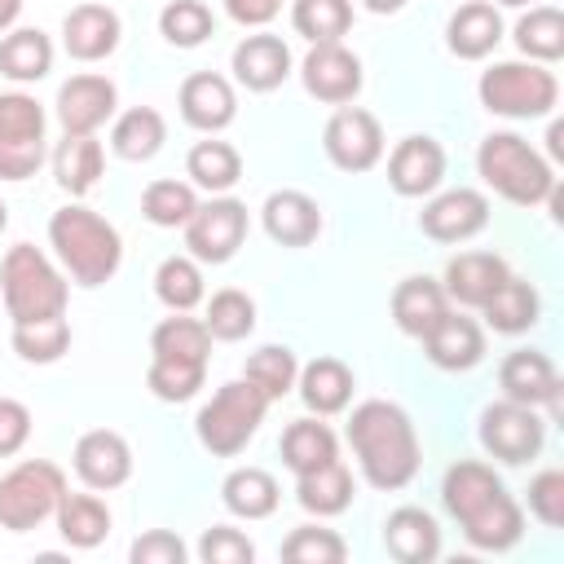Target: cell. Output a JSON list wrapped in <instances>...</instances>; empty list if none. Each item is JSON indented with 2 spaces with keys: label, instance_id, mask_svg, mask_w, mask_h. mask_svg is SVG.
Wrapping results in <instances>:
<instances>
[{
  "label": "cell",
  "instance_id": "1",
  "mask_svg": "<svg viewBox=\"0 0 564 564\" xmlns=\"http://www.w3.org/2000/svg\"><path fill=\"white\" fill-rule=\"evenodd\" d=\"M441 507L463 529L467 546L502 555L524 538V507L511 498L502 476L480 458H458L441 480Z\"/></svg>",
  "mask_w": 564,
  "mask_h": 564
},
{
  "label": "cell",
  "instance_id": "2",
  "mask_svg": "<svg viewBox=\"0 0 564 564\" xmlns=\"http://www.w3.org/2000/svg\"><path fill=\"white\" fill-rule=\"evenodd\" d=\"M344 436H348V449L370 489L397 494L419 476V463H423L419 432H414V419L397 401L370 397V401L352 405Z\"/></svg>",
  "mask_w": 564,
  "mask_h": 564
},
{
  "label": "cell",
  "instance_id": "3",
  "mask_svg": "<svg viewBox=\"0 0 564 564\" xmlns=\"http://www.w3.org/2000/svg\"><path fill=\"white\" fill-rule=\"evenodd\" d=\"M48 247L75 286H101L123 264L119 229L84 203H66L48 216Z\"/></svg>",
  "mask_w": 564,
  "mask_h": 564
},
{
  "label": "cell",
  "instance_id": "4",
  "mask_svg": "<svg viewBox=\"0 0 564 564\" xmlns=\"http://www.w3.org/2000/svg\"><path fill=\"white\" fill-rule=\"evenodd\" d=\"M207 357H212V335L203 326V317L189 313H172L150 330V366H145V388L167 401L181 405L189 397H198L203 379H207Z\"/></svg>",
  "mask_w": 564,
  "mask_h": 564
},
{
  "label": "cell",
  "instance_id": "5",
  "mask_svg": "<svg viewBox=\"0 0 564 564\" xmlns=\"http://www.w3.org/2000/svg\"><path fill=\"white\" fill-rule=\"evenodd\" d=\"M476 172L498 198L516 207H542L555 189V163L520 132H489L476 150Z\"/></svg>",
  "mask_w": 564,
  "mask_h": 564
},
{
  "label": "cell",
  "instance_id": "6",
  "mask_svg": "<svg viewBox=\"0 0 564 564\" xmlns=\"http://www.w3.org/2000/svg\"><path fill=\"white\" fill-rule=\"evenodd\" d=\"M0 295L9 322H40V317H62L70 300V282L62 264H53L40 247L13 242L0 260Z\"/></svg>",
  "mask_w": 564,
  "mask_h": 564
},
{
  "label": "cell",
  "instance_id": "7",
  "mask_svg": "<svg viewBox=\"0 0 564 564\" xmlns=\"http://www.w3.org/2000/svg\"><path fill=\"white\" fill-rule=\"evenodd\" d=\"M264 414H269L264 392L251 388L247 379H229V383H220V388L198 405V414H194V436H198V445H203L212 458H234V454H242V449L256 441Z\"/></svg>",
  "mask_w": 564,
  "mask_h": 564
},
{
  "label": "cell",
  "instance_id": "8",
  "mask_svg": "<svg viewBox=\"0 0 564 564\" xmlns=\"http://www.w3.org/2000/svg\"><path fill=\"white\" fill-rule=\"evenodd\" d=\"M476 97L498 119H546L560 106V79L551 66L529 62V57L494 62L489 70H480Z\"/></svg>",
  "mask_w": 564,
  "mask_h": 564
},
{
  "label": "cell",
  "instance_id": "9",
  "mask_svg": "<svg viewBox=\"0 0 564 564\" xmlns=\"http://www.w3.org/2000/svg\"><path fill=\"white\" fill-rule=\"evenodd\" d=\"M66 494V471L48 458H22L0 476V529L31 533L53 520Z\"/></svg>",
  "mask_w": 564,
  "mask_h": 564
},
{
  "label": "cell",
  "instance_id": "10",
  "mask_svg": "<svg viewBox=\"0 0 564 564\" xmlns=\"http://www.w3.org/2000/svg\"><path fill=\"white\" fill-rule=\"evenodd\" d=\"M48 154V115L31 93H0V181H26Z\"/></svg>",
  "mask_w": 564,
  "mask_h": 564
},
{
  "label": "cell",
  "instance_id": "11",
  "mask_svg": "<svg viewBox=\"0 0 564 564\" xmlns=\"http://www.w3.org/2000/svg\"><path fill=\"white\" fill-rule=\"evenodd\" d=\"M476 436H480V449L507 467H520L529 458L542 454L546 445V419L538 405H520V401H489L480 410V423H476Z\"/></svg>",
  "mask_w": 564,
  "mask_h": 564
},
{
  "label": "cell",
  "instance_id": "12",
  "mask_svg": "<svg viewBox=\"0 0 564 564\" xmlns=\"http://www.w3.org/2000/svg\"><path fill=\"white\" fill-rule=\"evenodd\" d=\"M247 225H251L247 203H238L229 194H212L185 220V256H194L198 264H225V260L238 256V247L247 238Z\"/></svg>",
  "mask_w": 564,
  "mask_h": 564
},
{
  "label": "cell",
  "instance_id": "13",
  "mask_svg": "<svg viewBox=\"0 0 564 564\" xmlns=\"http://www.w3.org/2000/svg\"><path fill=\"white\" fill-rule=\"evenodd\" d=\"M53 115L66 137H97V128H106L119 115V88L97 70H79L57 88Z\"/></svg>",
  "mask_w": 564,
  "mask_h": 564
},
{
  "label": "cell",
  "instance_id": "14",
  "mask_svg": "<svg viewBox=\"0 0 564 564\" xmlns=\"http://www.w3.org/2000/svg\"><path fill=\"white\" fill-rule=\"evenodd\" d=\"M322 150L339 172H370L383 159V128L361 106H335L322 128Z\"/></svg>",
  "mask_w": 564,
  "mask_h": 564
},
{
  "label": "cell",
  "instance_id": "15",
  "mask_svg": "<svg viewBox=\"0 0 564 564\" xmlns=\"http://www.w3.org/2000/svg\"><path fill=\"white\" fill-rule=\"evenodd\" d=\"M300 84L322 106H348L361 93V57L352 48H344V40L308 44V53L300 62Z\"/></svg>",
  "mask_w": 564,
  "mask_h": 564
},
{
  "label": "cell",
  "instance_id": "16",
  "mask_svg": "<svg viewBox=\"0 0 564 564\" xmlns=\"http://www.w3.org/2000/svg\"><path fill=\"white\" fill-rule=\"evenodd\" d=\"M489 225V194L458 185V189H441L427 194L423 212H419V229L432 242H467Z\"/></svg>",
  "mask_w": 564,
  "mask_h": 564
},
{
  "label": "cell",
  "instance_id": "17",
  "mask_svg": "<svg viewBox=\"0 0 564 564\" xmlns=\"http://www.w3.org/2000/svg\"><path fill=\"white\" fill-rule=\"evenodd\" d=\"M498 388L507 401H520V405H538L546 410L551 419L560 414V370L555 361L542 352V348H516L498 361Z\"/></svg>",
  "mask_w": 564,
  "mask_h": 564
},
{
  "label": "cell",
  "instance_id": "18",
  "mask_svg": "<svg viewBox=\"0 0 564 564\" xmlns=\"http://www.w3.org/2000/svg\"><path fill=\"white\" fill-rule=\"evenodd\" d=\"M70 467H75L84 489L110 494V489L128 485V476H132V445L115 427H93V432H84L75 441Z\"/></svg>",
  "mask_w": 564,
  "mask_h": 564
},
{
  "label": "cell",
  "instance_id": "19",
  "mask_svg": "<svg viewBox=\"0 0 564 564\" xmlns=\"http://www.w3.org/2000/svg\"><path fill=\"white\" fill-rule=\"evenodd\" d=\"M445 181V145L427 132L401 137L388 154V185L401 198H427Z\"/></svg>",
  "mask_w": 564,
  "mask_h": 564
},
{
  "label": "cell",
  "instance_id": "20",
  "mask_svg": "<svg viewBox=\"0 0 564 564\" xmlns=\"http://www.w3.org/2000/svg\"><path fill=\"white\" fill-rule=\"evenodd\" d=\"M295 57H291V44L273 31H256V35H242L229 53V70H234V84L247 88V93H273L286 84Z\"/></svg>",
  "mask_w": 564,
  "mask_h": 564
},
{
  "label": "cell",
  "instance_id": "21",
  "mask_svg": "<svg viewBox=\"0 0 564 564\" xmlns=\"http://www.w3.org/2000/svg\"><path fill=\"white\" fill-rule=\"evenodd\" d=\"M123 40V22L110 4H75L66 18H62V48L66 57L93 66V62H106Z\"/></svg>",
  "mask_w": 564,
  "mask_h": 564
},
{
  "label": "cell",
  "instance_id": "22",
  "mask_svg": "<svg viewBox=\"0 0 564 564\" xmlns=\"http://www.w3.org/2000/svg\"><path fill=\"white\" fill-rule=\"evenodd\" d=\"M176 106H181V119H185L194 132L216 137L220 128L234 123V115H238V93H234V84H229L225 75H216V70H194V75H185V84H181V93H176Z\"/></svg>",
  "mask_w": 564,
  "mask_h": 564
},
{
  "label": "cell",
  "instance_id": "23",
  "mask_svg": "<svg viewBox=\"0 0 564 564\" xmlns=\"http://www.w3.org/2000/svg\"><path fill=\"white\" fill-rule=\"evenodd\" d=\"M423 357L436 366V370H449V375H463V370H476L485 361V326L467 313H445L423 339Z\"/></svg>",
  "mask_w": 564,
  "mask_h": 564
},
{
  "label": "cell",
  "instance_id": "24",
  "mask_svg": "<svg viewBox=\"0 0 564 564\" xmlns=\"http://www.w3.org/2000/svg\"><path fill=\"white\" fill-rule=\"evenodd\" d=\"M502 40V13L494 0H463L445 22V48L458 62H485Z\"/></svg>",
  "mask_w": 564,
  "mask_h": 564
},
{
  "label": "cell",
  "instance_id": "25",
  "mask_svg": "<svg viewBox=\"0 0 564 564\" xmlns=\"http://www.w3.org/2000/svg\"><path fill=\"white\" fill-rule=\"evenodd\" d=\"M260 225L278 247H308L322 234V207L304 189H273L260 207Z\"/></svg>",
  "mask_w": 564,
  "mask_h": 564
},
{
  "label": "cell",
  "instance_id": "26",
  "mask_svg": "<svg viewBox=\"0 0 564 564\" xmlns=\"http://www.w3.org/2000/svg\"><path fill=\"white\" fill-rule=\"evenodd\" d=\"M507 273H511V269H507V260H502L498 251H458V256H449V264H445V273H441V286H445L449 304H458V308H480V304L498 291V282H502Z\"/></svg>",
  "mask_w": 564,
  "mask_h": 564
},
{
  "label": "cell",
  "instance_id": "27",
  "mask_svg": "<svg viewBox=\"0 0 564 564\" xmlns=\"http://www.w3.org/2000/svg\"><path fill=\"white\" fill-rule=\"evenodd\" d=\"M392 322H397V330L401 335H410V339H423L454 304H449V295H445V286L436 282V278H423V273H414V278H401L397 286H392Z\"/></svg>",
  "mask_w": 564,
  "mask_h": 564
},
{
  "label": "cell",
  "instance_id": "28",
  "mask_svg": "<svg viewBox=\"0 0 564 564\" xmlns=\"http://www.w3.org/2000/svg\"><path fill=\"white\" fill-rule=\"evenodd\" d=\"M383 551L397 564H432L441 555V524L423 507H397L383 520Z\"/></svg>",
  "mask_w": 564,
  "mask_h": 564
},
{
  "label": "cell",
  "instance_id": "29",
  "mask_svg": "<svg viewBox=\"0 0 564 564\" xmlns=\"http://www.w3.org/2000/svg\"><path fill=\"white\" fill-rule=\"evenodd\" d=\"M295 392H300L304 410L317 414V419L344 414L348 401H352V370L339 357H313L308 366H300Z\"/></svg>",
  "mask_w": 564,
  "mask_h": 564
},
{
  "label": "cell",
  "instance_id": "30",
  "mask_svg": "<svg viewBox=\"0 0 564 564\" xmlns=\"http://www.w3.org/2000/svg\"><path fill=\"white\" fill-rule=\"evenodd\" d=\"M53 524H57V533H62V542L70 546V551H93V546H101L106 538H110V507L97 498V489H88V494H62V502H57V511H53Z\"/></svg>",
  "mask_w": 564,
  "mask_h": 564
},
{
  "label": "cell",
  "instance_id": "31",
  "mask_svg": "<svg viewBox=\"0 0 564 564\" xmlns=\"http://www.w3.org/2000/svg\"><path fill=\"white\" fill-rule=\"evenodd\" d=\"M480 313H485V326H489V330H498V335H524V330H533L538 317H542V295H538L533 282L507 273V278L498 282V291L480 304Z\"/></svg>",
  "mask_w": 564,
  "mask_h": 564
},
{
  "label": "cell",
  "instance_id": "32",
  "mask_svg": "<svg viewBox=\"0 0 564 564\" xmlns=\"http://www.w3.org/2000/svg\"><path fill=\"white\" fill-rule=\"evenodd\" d=\"M352 489H357V485H352V471H348L344 458H330V463H322V467L295 476V502H300L308 516H317V520L348 511V507H352Z\"/></svg>",
  "mask_w": 564,
  "mask_h": 564
},
{
  "label": "cell",
  "instance_id": "33",
  "mask_svg": "<svg viewBox=\"0 0 564 564\" xmlns=\"http://www.w3.org/2000/svg\"><path fill=\"white\" fill-rule=\"evenodd\" d=\"M167 141V119L154 106H132L110 119V150L123 163H150Z\"/></svg>",
  "mask_w": 564,
  "mask_h": 564
},
{
  "label": "cell",
  "instance_id": "34",
  "mask_svg": "<svg viewBox=\"0 0 564 564\" xmlns=\"http://www.w3.org/2000/svg\"><path fill=\"white\" fill-rule=\"evenodd\" d=\"M106 150L97 137H62L53 150V176L70 198H88L101 185Z\"/></svg>",
  "mask_w": 564,
  "mask_h": 564
},
{
  "label": "cell",
  "instance_id": "35",
  "mask_svg": "<svg viewBox=\"0 0 564 564\" xmlns=\"http://www.w3.org/2000/svg\"><path fill=\"white\" fill-rule=\"evenodd\" d=\"M220 502L238 520H269L282 502V489H278L273 471H264V467H234L220 480Z\"/></svg>",
  "mask_w": 564,
  "mask_h": 564
},
{
  "label": "cell",
  "instance_id": "36",
  "mask_svg": "<svg viewBox=\"0 0 564 564\" xmlns=\"http://www.w3.org/2000/svg\"><path fill=\"white\" fill-rule=\"evenodd\" d=\"M53 70V40L40 26H13L0 35V75L13 84H40Z\"/></svg>",
  "mask_w": 564,
  "mask_h": 564
},
{
  "label": "cell",
  "instance_id": "37",
  "mask_svg": "<svg viewBox=\"0 0 564 564\" xmlns=\"http://www.w3.org/2000/svg\"><path fill=\"white\" fill-rule=\"evenodd\" d=\"M185 176H189L194 189L229 194V189L242 181V154H238V145L220 141V137L194 141L189 154H185Z\"/></svg>",
  "mask_w": 564,
  "mask_h": 564
},
{
  "label": "cell",
  "instance_id": "38",
  "mask_svg": "<svg viewBox=\"0 0 564 564\" xmlns=\"http://www.w3.org/2000/svg\"><path fill=\"white\" fill-rule=\"evenodd\" d=\"M511 40H516L520 57L555 66L564 57V13L555 4H529V13L516 18Z\"/></svg>",
  "mask_w": 564,
  "mask_h": 564
},
{
  "label": "cell",
  "instance_id": "39",
  "mask_svg": "<svg viewBox=\"0 0 564 564\" xmlns=\"http://www.w3.org/2000/svg\"><path fill=\"white\" fill-rule=\"evenodd\" d=\"M278 449H282V463H286L295 476H304V471H313V467L339 458V436L330 432V423H322L317 414H308V419L286 423Z\"/></svg>",
  "mask_w": 564,
  "mask_h": 564
},
{
  "label": "cell",
  "instance_id": "40",
  "mask_svg": "<svg viewBox=\"0 0 564 564\" xmlns=\"http://www.w3.org/2000/svg\"><path fill=\"white\" fill-rule=\"evenodd\" d=\"M198 212V189L176 176H159L141 189V216L154 229H185V220Z\"/></svg>",
  "mask_w": 564,
  "mask_h": 564
},
{
  "label": "cell",
  "instance_id": "41",
  "mask_svg": "<svg viewBox=\"0 0 564 564\" xmlns=\"http://www.w3.org/2000/svg\"><path fill=\"white\" fill-rule=\"evenodd\" d=\"M154 295H159V304L172 308V313L198 308V304L207 300L198 260H194V256H167V260H159V269H154Z\"/></svg>",
  "mask_w": 564,
  "mask_h": 564
},
{
  "label": "cell",
  "instance_id": "42",
  "mask_svg": "<svg viewBox=\"0 0 564 564\" xmlns=\"http://www.w3.org/2000/svg\"><path fill=\"white\" fill-rule=\"evenodd\" d=\"M9 344H13V352H18L22 361H31V366H53V361H62L66 348H70V322H66V313H62V317H40V322H13Z\"/></svg>",
  "mask_w": 564,
  "mask_h": 564
},
{
  "label": "cell",
  "instance_id": "43",
  "mask_svg": "<svg viewBox=\"0 0 564 564\" xmlns=\"http://www.w3.org/2000/svg\"><path fill=\"white\" fill-rule=\"evenodd\" d=\"M242 379H247L251 388H260V392H264V401L273 405V401H282L286 392H295L300 361H295V352H291L286 344H264V348H256V352L247 357Z\"/></svg>",
  "mask_w": 564,
  "mask_h": 564
},
{
  "label": "cell",
  "instance_id": "44",
  "mask_svg": "<svg viewBox=\"0 0 564 564\" xmlns=\"http://www.w3.org/2000/svg\"><path fill=\"white\" fill-rule=\"evenodd\" d=\"M203 326L212 339L220 344H238L256 330V300L238 286H220L212 300H207V313H203Z\"/></svg>",
  "mask_w": 564,
  "mask_h": 564
},
{
  "label": "cell",
  "instance_id": "45",
  "mask_svg": "<svg viewBox=\"0 0 564 564\" xmlns=\"http://www.w3.org/2000/svg\"><path fill=\"white\" fill-rule=\"evenodd\" d=\"M291 26L308 44L344 40L352 26V0H291Z\"/></svg>",
  "mask_w": 564,
  "mask_h": 564
},
{
  "label": "cell",
  "instance_id": "46",
  "mask_svg": "<svg viewBox=\"0 0 564 564\" xmlns=\"http://www.w3.org/2000/svg\"><path fill=\"white\" fill-rule=\"evenodd\" d=\"M212 31H216V18L203 0H167L159 9V35L172 48H198L212 40Z\"/></svg>",
  "mask_w": 564,
  "mask_h": 564
},
{
  "label": "cell",
  "instance_id": "47",
  "mask_svg": "<svg viewBox=\"0 0 564 564\" xmlns=\"http://www.w3.org/2000/svg\"><path fill=\"white\" fill-rule=\"evenodd\" d=\"M282 560L286 564H344L348 542L326 524H300L282 538Z\"/></svg>",
  "mask_w": 564,
  "mask_h": 564
},
{
  "label": "cell",
  "instance_id": "48",
  "mask_svg": "<svg viewBox=\"0 0 564 564\" xmlns=\"http://www.w3.org/2000/svg\"><path fill=\"white\" fill-rule=\"evenodd\" d=\"M529 516L542 529H560L564 524V471L560 467H542L529 480Z\"/></svg>",
  "mask_w": 564,
  "mask_h": 564
},
{
  "label": "cell",
  "instance_id": "49",
  "mask_svg": "<svg viewBox=\"0 0 564 564\" xmlns=\"http://www.w3.org/2000/svg\"><path fill=\"white\" fill-rule=\"evenodd\" d=\"M198 560L203 564H251L256 560V542L234 524H212L198 538Z\"/></svg>",
  "mask_w": 564,
  "mask_h": 564
},
{
  "label": "cell",
  "instance_id": "50",
  "mask_svg": "<svg viewBox=\"0 0 564 564\" xmlns=\"http://www.w3.org/2000/svg\"><path fill=\"white\" fill-rule=\"evenodd\" d=\"M128 560H132V564H185V560H189V546H185L172 529H145V533L128 546Z\"/></svg>",
  "mask_w": 564,
  "mask_h": 564
},
{
  "label": "cell",
  "instance_id": "51",
  "mask_svg": "<svg viewBox=\"0 0 564 564\" xmlns=\"http://www.w3.org/2000/svg\"><path fill=\"white\" fill-rule=\"evenodd\" d=\"M31 441V410L18 397H0V458H13Z\"/></svg>",
  "mask_w": 564,
  "mask_h": 564
},
{
  "label": "cell",
  "instance_id": "52",
  "mask_svg": "<svg viewBox=\"0 0 564 564\" xmlns=\"http://www.w3.org/2000/svg\"><path fill=\"white\" fill-rule=\"evenodd\" d=\"M225 13H229V22H238V26L264 31V26L282 13V0H225Z\"/></svg>",
  "mask_w": 564,
  "mask_h": 564
},
{
  "label": "cell",
  "instance_id": "53",
  "mask_svg": "<svg viewBox=\"0 0 564 564\" xmlns=\"http://www.w3.org/2000/svg\"><path fill=\"white\" fill-rule=\"evenodd\" d=\"M546 159H551V163L564 159V123H560V119H551V128H546Z\"/></svg>",
  "mask_w": 564,
  "mask_h": 564
},
{
  "label": "cell",
  "instance_id": "54",
  "mask_svg": "<svg viewBox=\"0 0 564 564\" xmlns=\"http://www.w3.org/2000/svg\"><path fill=\"white\" fill-rule=\"evenodd\" d=\"M18 18H22V0H0V35L13 31Z\"/></svg>",
  "mask_w": 564,
  "mask_h": 564
},
{
  "label": "cell",
  "instance_id": "55",
  "mask_svg": "<svg viewBox=\"0 0 564 564\" xmlns=\"http://www.w3.org/2000/svg\"><path fill=\"white\" fill-rule=\"evenodd\" d=\"M370 13H401L405 9V0H361Z\"/></svg>",
  "mask_w": 564,
  "mask_h": 564
},
{
  "label": "cell",
  "instance_id": "56",
  "mask_svg": "<svg viewBox=\"0 0 564 564\" xmlns=\"http://www.w3.org/2000/svg\"><path fill=\"white\" fill-rule=\"evenodd\" d=\"M494 4H507V9H524V4H533V0H494Z\"/></svg>",
  "mask_w": 564,
  "mask_h": 564
},
{
  "label": "cell",
  "instance_id": "57",
  "mask_svg": "<svg viewBox=\"0 0 564 564\" xmlns=\"http://www.w3.org/2000/svg\"><path fill=\"white\" fill-rule=\"evenodd\" d=\"M4 225H9V207H4V198H0V234H4Z\"/></svg>",
  "mask_w": 564,
  "mask_h": 564
}]
</instances>
